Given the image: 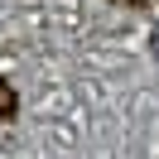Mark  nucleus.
I'll use <instances>...</instances> for the list:
<instances>
[{"mask_svg": "<svg viewBox=\"0 0 159 159\" xmlns=\"http://www.w3.org/2000/svg\"><path fill=\"white\" fill-rule=\"evenodd\" d=\"M20 116V101H15V87L0 77V120H15Z\"/></svg>", "mask_w": 159, "mask_h": 159, "instance_id": "1", "label": "nucleus"}, {"mask_svg": "<svg viewBox=\"0 0 159 159\" xmlns=\"http://www.w3.org/2000/svg\"><path fill=\"white\" fill-rule=\"evenodd\" d=\"M111 5H130V10H140V5H159V0H111Z\"/></svg>", "mask_w": 159, "mask_h": 159, "instance_id": "2", "label": "nucleus"}]
</instances>
